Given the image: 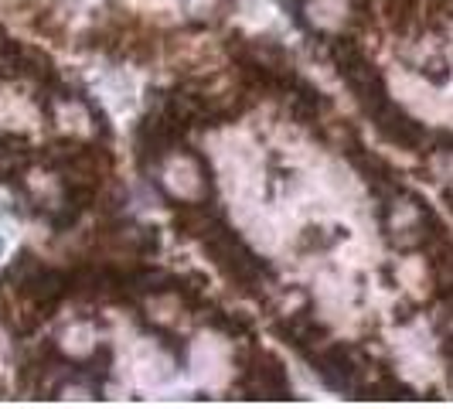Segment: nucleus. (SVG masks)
Listing matches in <instances>:
<instances>
[{"mask_svg":"<svg viewBox=\"0 0 453 409\" xmlns=\"http://www.w3.org/2000/svg\"><path fill=\"white\" fill-rule=\"evenodd\" d=\"M167 181L174 191H181V195H195L202 181H198V171H195V164L191 160H181V164H174L171 171H167Z\"/></svg>","mask_w":453,"mask_h":409,"instance_id":"f257e3e1","label":"nucleus"}]
</instances>
